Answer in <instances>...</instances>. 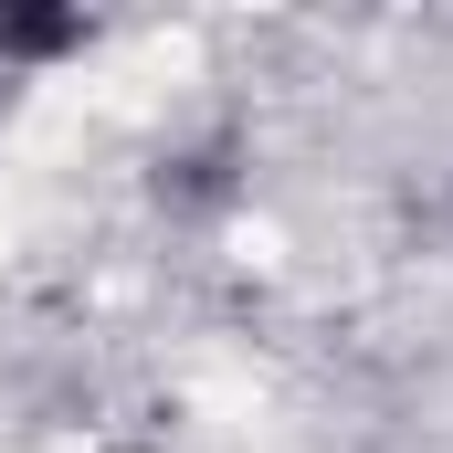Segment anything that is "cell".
I'll return each mask as SVG.
<instances>
[{
  "label": "cell",
  "mask_w": 453,
  "mask_h": 453,
  "mask_svg": "<svg viewBox=\"0 0 453 453\" xmlns=\"http://www.w3.org/2000/svg\"><path fill=\"white\" fill-rule=\"evenodd\" d=\"M85 42V11H42V0H11L0 11V53L11 64H53V53H74Z\"/></svg>",
  "instance_id": "obj_1"
}]
</instances>
